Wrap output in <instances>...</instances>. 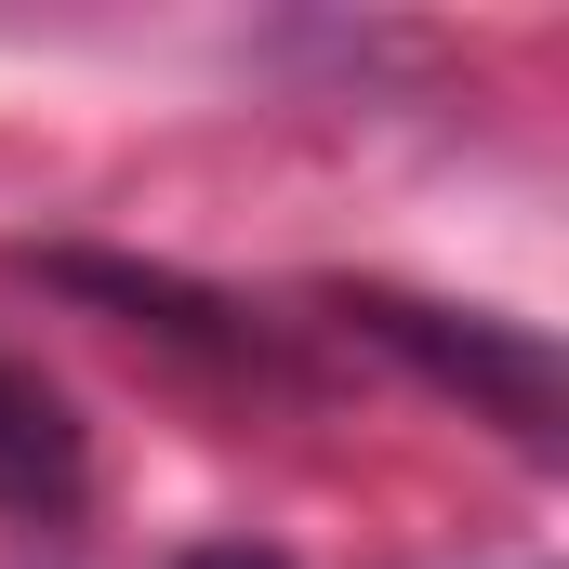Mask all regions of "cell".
<instances>
[{
  "label": "cell",
  "mask_w": 569,
  "mask_h": 569,
  "mask_svg": "<svg viewBox=\"0 0 569 569\" xmlns=\"http://www.w3.org/2000/svg\"><path fill=\"white\" fill-rule=\"evenodd\" d=\"M385 358H411L437 398H463V411H490L503 437H530V450H557V345L530 331V318H490V305H425V291H331Z\"/></svg>",
  "instance_id": "obj_1"
},
{
  "label": "cell",
  "mask_w": 569,
  "mask_h": 569,
  "mask_svg": "<svg viewBox=\"0 0 569 569\" xmlns=\"http://www.w3.org/2000/svg\"><path fill=\"white\" fill-rule=\"evenodd\" d=\"M80 477H93L80 411H67L40 371H0V517H67Z\"/></svg>",
  "instance_id": "obj_2"
},
{
  "label": "cell",
  "mask_w": 569,
  "mask_h": 569,
  "mask_svg": "<svg viewBox=\"0 0 569 569\" xmlns=\"http://www.w3.org/2000/svg\"><path fill=\"white\" fill-rule=\"evenodd\" d=\"M53 279L93 291V305H133V318H159V331H199V345H252L226 305H199L186 279H146V266H107V252H53Z\"/></svg>",
  "instance_id": "obj_3"
},
{
  "label": "cell",
  "mask_w": 569,
  "mask_h": 569,
  "mask_svg": "<svg viewBox=\"0 0 569 569\" xmlns=\"http://www.w3.org/2000/svg\"><path fill=\"white\" fill-rule=\"evenodd\" d=\"M186 569H291V557H266V543H199Z\"/></svg>",
  "instance_id": "obj_4"
}]
</instances>
